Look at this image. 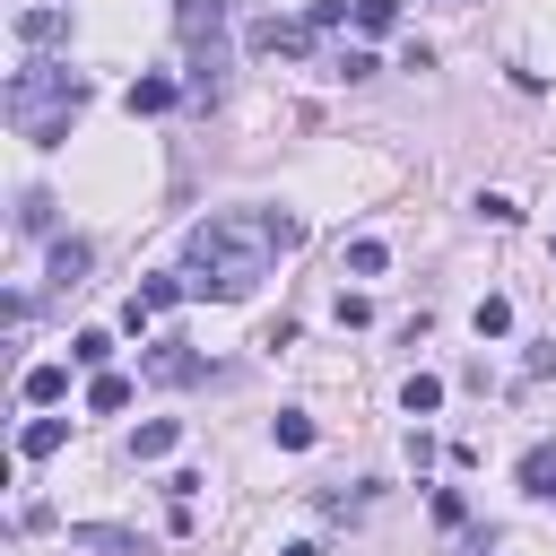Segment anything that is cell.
<instances>
[{
  "mask_svg": "<svg viewBox=\"0 0 556 556\" xmlns=\"http://www.w3.org/2000/svg\"><path fill=\"white\" fill-rule=\"evenodd\" d=\"M174 26H182V43H191V96L217 104V96H226V0H182Z\"/></svg>",
  "mask_w": 556,
  "mask_h": 556,
  "instance_id": "3957f363",
  "label": "cell"
},
{
  "mask_svg": "<svg viewBox=\"0 0 556 556\" xmlns=\"http://www.w3.org/2000/svg\"><path fill=\"white\" fill-rule=\"evenodd\" d=\"M356 26H365V35H391V26H400V0H356Z\"/></svg>",
  "mask_w": 556,
  "mask_h": 556,
  "instance_id": "d6986e66",
  "label": "cell"
},
{
  "mask_svg": "<svg viewBox=\"0 0 556 556\" xmlns=\"http://www.w3.org/2000/svg\"><path fill=\"white\" fill-rule=\"evenodd\" d=\"M469 321H478V339H504V330H513V304H504V295H478Z\"/></svg>",
  "mask_w": 556,
  "mask_h": 556,
  "instance_id": "9a60e30c",
  "label": "cell"
},
{
  "mask_svg": "<svg viewBox=\"0 0 556 556\" xmlns=\"http://www.w3.org/2000/svg\"><path fill=\"white\" fill-rule=\"evenodd\" d=\"M460 556H495V530H460Z\"/></svg>",
  "mask_w": 556,
  "mask_h": 556,
  "instance_id": "603a6c76",
  "label": "cell"
},
{
  "mask_svg": "<svg viewBox=\"0 0 556 556\" xmlns=\"http://www.w3.org/2000/svg\"><path fill=\"white\" fill-rule=\"evenodd\" d=\"M521 495L556 504V443H530V452H521Z\"/></svg>",
  "mask_w": 556,
  "mask_h": 556,
  "instance_id": "8992f818",
  "label": "cell"
},
{
  "mask_svg": "<svg viewBox=\"0 0 556 556\" xmlns=\"http://www.w3.org/2000/svg\"><path fill=\"white\" fill-rule=\"evenodd\" d=\"M278 443L304 452V443H313V417H304V408H278Z\"/></svg>",
  "mask_w": 556,
  "mask_h": 556,
  "instance_id": "ffe728a7",
  "label": "cell"
},
{
  "mask_svg": "<svg viewBox=\"0 0 556 556\" xmlns=\"http://www.w3.org/2000/svg\"><path fill=\"white\" fill-rule=\"evenodd\" d=\"M348 269H356V278H382V269H391V252H382L374 235H356V243H348Z\"/></svg>",
  "mask_w": 556,
  "mask_h": 556,
  "instance_id": "5bb4252c",
  "label": "cell"
},
{
  "mask_svg": "<svg viewBox=\"0 0 556 556\" xmlns=\"http://www.w3.org/2000/svg\"><path fill=\"white\" fill-rule=\"evenodd\" d=\"M78 104H87V78H78L70 61H26L17 87H9V122H17L35 148H61V130H70Z\"/></svg>",
  "mask_w": 556,
  "mask_h": 556,
  "instance_id": "7a4b0ae2",
  "label": "cell"
},
{
  "mask_svg": "<svg viewBox=\"0 0 556 556\" xmlns=\"http://www.w3.org/2000/svg\"><path fill=\"white\" fill-rule=\"evenodd\" d=\"M174 104V78H130V113H165Z\"/></svg>",
  "mask_w": 556,
  "mask_h": 556,
  "instance_id": "4fadbf2b",
  "label": "cell"
},
{
  "mask_svg": "<svg viewBox=\"0 0 556 556\" xmlns=\"http://www.w3.org/2000/svg\"><path fill=\"white\" fill-rule=\"evenodd\" d=\"M478 217H486V226H513V217H521V208H513V200H504V191H478Z\"/></svg>",
  "mask_w": 556,
  "mask_h": 556,
  "instance_id": "7402d4cb",
  "label": "cell"
},
{
  "mask_svg": "<svg viewBox=\"0 0 556 556\" xmlns=\"http://www.w3.org/2000/svg\"><path fill=\"white\" fill-rule=\"evenodd\" d=\"M139 374H148V382H165V391H182V382H200V356H191V348H182V339H156V348H148V365H139Z\"/></svg>",
  "mask_w": 556,
  "mask_h": 556,
  "instance_id": "277c9868",
  "label": "cell"
},
{
  "mask_svg": "<svg viewBox=\"0 0 556 556\" xmlns=\"http://www.w3.org/2000/svg\"><path fill=\"white\" fill-rule=\"evenodd\" d=\"M174 295H191V287H182V278H139V295L122 304V330H148V321H156Z\"/></svg>",
  "mask_w": 556,
  "mask_h": 556,
  "instance_id": "5b68a950",
  "label": "cell"
},
{
  "mask_svg": "<svg viewBox=\"0 0 556 556\" xmlns=\"http://www.w3.org/2000/svg\"><path fill=\"white\" fill-rule=\"evenodd\" d=\"M295 217L287 208H226V217H200L191 226V261H182V287L191 295H217V304H243L278 252H295Z\"/></svg>",
  "mask_w": 556,
  "mask_h": 556,
  "instance_id": "6da1fadb",
  "label": "cell"
},
{
  "mask_svg": "<svg viewBox=\"0 0 556 556\" xmlns=\"http://www.w3.org/2000/svg\"><path fill=\"white\" fill-rule=\"evenodd\" d=\"M61 443H70V426H61V417H26V434H17V452H26V460H52Z\"/></svg>",
  "mask_w": 556,
  "mask_h": 556,
  "instance_id": "ba28073f",
  "label": "cell"
},
{
  "mask_svg": "<svg viewBox=\"0 0 556 556\" xmlns=\"http://www.w3.org/2000/svg\"><path fill=\"white\" fill-rule=\"evenodd\" d=\"M452 9H460V0H452Z\"/></svg>",
  "mask_w": 556,
  "mask_h": 556,
  "instance_id": "d4e9b609",
  "label": "cell"
},
{
  "mask_svg": "<svg viewBox=\"0 0 556 556\" xmlns=\"http://www.w3.org/2000/svg\"><path fill=\"white\" fill-rule=\"evenodd\" d=\"M400 408H408V417H434V408H443V382H434V374H408Z\"/></svg>",
  "mask_w": 556,
  "mask_h": 556,
  "instance_id": "7c38bea8",
  "label": "cell"
},
{
  "mask_svg": "<svg viewBox=\"0 0 556 556\" xmlns=\"http://www.w3.org/2000/svg\"><path fill=\"white\" fill-rule=\"evenodd\" d=\"M70 356H78L87 374H104V356H113V339H104V330H78V339H70Z\"/></svg>",
  "mask_w": 556,
  "mask_h": 556,
  "instance_id": "ac0fdd59",
  "label": "cell"
},
{
  "mask_svg": "<svg viewBox=\"0 0 556 556\" xmlns=\"http://www.w3.org/2000/svg\"><path fill=\"white\" fill-rule=\"evenodd\" d=\"M87 261H96V252H87L78 235H70V243H52V287H78V269H87Z\"/></svg>",
  "mask_w": 556,
  "mask_h": 556,
  "instance_id": "8fae6325",
  "label": "cell"
},
{
  "mask_svg": "<svg viewBox=\"0 0 556 556\" xmlns=\"http://www.w3.org/2000/svg\"><path fill=\"white\" fill-rule=\"evenodd\" d=\"M17 35H26V43H61V9H26Z\"/></svg>",
  "mask_w": 556,
  "mask_h": 556,
  "instance_id": "e0dca14e",
  "label": "cell"
},
{
  "mask_svg": "<svg viewBox=\"0 0 556 556\" xmlns=\"http://www.w3.org/2000/svg\"><path fill=\"white\" fill-rule=\"evenodd\" d=\"M17 391H26L35 408H61V400H70V365H26V382H17Z\"/></svg>",
  "mask_w": 556,
  "mask_h": 556,
  "instance_id": "52a82bcc",
  "label": "cell"
},
{
  "mask_svg": "<svg viewBox=\"0 0 556 556\" xmlns=\"http://www.w3.org/2000/svg\"><path fill=\"white\" fill-rule=\"evenodd\" d=\"M122 400H130V382H122V374H96V382H87V408H96V417H113Z\"/></svg>",
  "mask_w": 556,
  "mask_h": 556,
  "instance_id": "2e32d148",
  "label": "cell"
},
{
  "mask_svg": "<svg viewBox=\"0 0 556 556\" xmlns=\"http://www.w3.org/2000/svg\"><path fill=\"white\" fill-rule=\"evenodd\" d=\"M174 443H182V426H174V417H148V426L130 434V460H165Z\"/></svg>",
  "mask_w": 556,
  "mask_h": 556,
  "instance_id": "9c48e42d",
  "label": "cell"
},
{
  "mask_svg": "<svg viewBox=\"0 0 556 556\" xmlns=\"http://www.w3.org/2000/svg\"><path fill=\"white\" fill-rule=\"evenodd\" d=\"M17 226H26V235H43V226H52V200H43V191H26V200H17Z\"/></svg>",
  "mask_w": 556,
  "mask_h": 556,
  "instance_id": "44dd1931",
  "label": "cell"
},
{
  "mask_svg": "<svg viewBox=\"0 0 556 556\" xmlns=\"http://www.w3.org/2000/svg\"><path fill=\"white\" fill-rule=\"evenodd\" d=\"M278 556H321V547H313V539H295V547H278Z\"/></svg>",
  "mask_w": 556,
  "mask_h": 556,
  "instance_id": "cb8c5ba5",
  "label": "cell"
},
{
  "mask_svg": "<svg viewBox=\"0 0 556 556\" xmlns=\"http://www.w3.org/2000/svg\"><path fill=\"white\" fill-rule=\"evenodd\" d=\"M252 43H261V52H304V26H287V17H261V26H252Z\"/></svg>",
  "mask_w": 556,
  "mask_h": 556,
  "instance_id": "30bf717a",
  "label": "cell"
}]
</instances>
